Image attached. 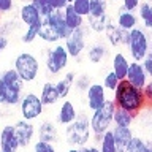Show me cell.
<instances>
[{
    "label": "cell",
    "instance_id": "cell-1",
    "mask_svg": "<svg viewBox=\"0 0 152 152\" xmlns=\"http://www.w3.org/2000/svg\"><path fill=\"white\" fill-rule=\"evenodd\" d=\"M113 100H114L116 108L125 109V111L132 113L133 116L140 114L141 111H144V109L147 108L142 89L130 84L127 79H124V81L119 83L117 89L114 90Z\"/></svg>",
    "mask_w": 152,
    "mask_h": 152
},
{
    "label": "cell",
    "instance_id": "cell-2",
    "mask_svg": "<svg viewBox=\"0 0 152 152\" xmlns=\"http://www.w3.org/2000/svg\"><path fill=\"white\" fill-rule=\"evenodd\" d=\"M24 81L14 68L5 70L0 73V104H14L22 100Z\"/></svg>",
    "mask_w": 152,
    "mask_h": 152
},
{
    "label": "cell",
    "instance_id": "cell-3",
    "mask_svg": "<svg viewBox=\"0 0 152 152\" xmlns=\"http://www.w3.org/2000/svg\"><path fill=\"white\" fill-rule=\"evenodd\" d=\"M66 142L73 147H84L87 146V141L90 140L92 133V127H90V121L86 114H79L76 121L70 125H66Z\"/></svg>",
    "mask_w": 152,
    "mask_h": 152
},
{
    "label": "cell",
    "instance_id": "cell-4",
    "mask_svg": "<svg viewBox=\"0 0 152 152\" xmlns=\"http://www.w3.org/2000/svg\"><path fill=\"white\" fill-rule=\"evenodd\" d=\"M114 111H116V104H114L113 98H108V102L104 103L103 108L94 111V114L90 116V127H92V133L98 138H102L103 133H106L108 130H111V125L114 122Z\"/></svg>",
    "mask_w": 152,
    "mask_h": 152
},
{
    "label": "cell",
    "instance_id": "cell-5",
    "mask_svg": "<svg viewBox=\"0 0 152 152\" xmlns=\"http://www.w3.org/2000/svg\"><path fill=\"white\" fill-rule=\"evenodd\" d=\"M151 49V40L144 28L136 27L130 30V41H128V51L130 57L135 62H142L149 54Z\"/></svg>",
    "mask_w": 152,
    "mask_h": 152
},
{
    "label": "cell",
    "instance_id": "cell-6",
    "mask_svg": "<svg viewBox=\"0 0 152 152\" xmlns=\"http://www.w3.org/2000/svg\"><path fill=\"white\" fill-rule=\"evenodd\" d=\"M14 70L18 71L24 83H32L40 73V62L30 52H21L14 59Z\"/></svg>",
    "mask_w": 152,
    "mask_h": 152
},
{
    "label": "cell",
    "instance_id": "cell-7",
    "mask_svg": "<svg viewBox=\"0 0 152 152\" xmlns=\"http://www.w3.org/2000/svg\"><path fill=\"white\" fill-rule=\"evenodd\" d=\"M70 60V54L66 51L65 45H57L46 52V70L49 71L51 75H57L60 73L62 70L66 68Z\"/></svg>",
    "mask_w": 152,
    "mask_h": 152
},
{
    "label": "cell",
    "instance_id": "cell-8",
    "mask_svg": "<svg viewBox=\"0 0 152 152\" xmlns=\"http://www.w3.org/2000/svg\"><path fill=\"white\" fill-rule=\"evenodd\" d=\"M87 32H89V27H79L76 30H71V33L68 35V38L64 41V45L68 51L70 57H75L78 59L81 57V54L86 51V46H87Z\"/></svg>",
    "mask_w": 152,
    "mask_h": 152
},
{
    "label": "cell",
    "instance_id": "cell-9",
    "mask_svg": "<svg viewBox=\"0 0 152 152\" xmlns=\"http://www.w3.org/2000/svg\"><path fill=\"white\" fill-rule=\"evenodd\" d=\"M19 108H21V114H22V119L26 121H35L43 114V104L41 98L35 94H26L19 103Z\"/></svg>",
    "mask_w": 152,
    "mask_h": 152
},
{
    "label": "cell",
    "instance_id": "cell-10",
    "mask_svg": "<svg viewBox=\"0 0 152 152\" xmlns=\"http://www.w3.org/2000/svg\"><path fill=\"white\" fill-rule=\"evenodd\" d=\"M86 98H87V106L90 111H97V109L103 108L104 103L108 102L104 86L98 83H92L90 87L87 89V92H86Z\"/></svg>",
    "mask_w": 152,
    "mask_h": 152
},
{
    "label": "cell",
    "instance_id": "cell-11",
    "mask_svg": "<svg viewBox=\"0 0 152 152\" xmlns=\"http://www.w3.org/2000/svg\"><path fill=\"white\" fill-rule=\"evenodd\" d=\"M104 33H106V40H108V43L111 46H114V48L128 46V41H130V32L121 28L117 26V22L109 21Z\"/></svg>",
    "mask_w": 152,
    "mask_h": 152
},
{
    "label": "cell",
    "instance_id": "cell-12",
    "mask_svg": "<svg viewBox=\"0 0 152 152\" xmlns=\"http://www.w3.org/2000/svg\"><path fill=\"white\" fill-rule=\"evenodd\" d=\"M21 147L16 136L14 125H5L0 132V151L2 152H18Z\"/></svg>",
    "mask_w": 152,
    "mask_h": 152
},
{
    "label": "cell",
    "instance_id": "cell-13",
    "mask_svg": "<svg viewBox=\"0 0 152 152\" xmlns=\"http://www.w3.org/2000/svg\"><path fill=\"white\" fill-rule=\"evenodd\" d=\"M127 81L140 89H144V86L149 83V75L146 73L141 62H135V60L130 62V68H128V73H127Z\"/></svg>",
    "mask_w": 152,
    "mask_h": 152
},
{
    "label": "cell",
    "instance_id": "cell-14",
    "mask_svg": "<svg viewBox=\"0 0 152 152\" xmlns=\"http://www.w3.org/2000/svg\"><path fill=\"white\" fill-rule=\"evenodd\" d=\"M14 130H16V136L19 140L21 147H26L32 142L33 135H35V127H33V124L30 121L21 119L19 122L14 124Z\"/></svg>",
    "mask_w": 152,
    "mask_h": 152
},
{
    "label": "cell",
    "instance_id": "cell-15",
    "mask_svg": "<svg viewBox=\"0 0 152 152\" xmlns=\"http://www.w3.org/2000/svg\"><path fill=\"white\" fill-rule=\"evenodd\" d=\"M46 19L49 21V24L52 27H54V30L57 32V35L60 37V40H66L68 35L71 33V28L66 26L65 19H64V13L59 11V10H56V11H52L49 16H46Z\"/></svg>",
    "mask_w": 152,
    "mask_h": 152
},
{
    "label": "cell",
    "instance_id": "cell-16",
    "mask_svg": "<svg viewBox=\"0 0 152 152\" xmlns=\"http://www.w3.org/2000/svg\"><path fill=\"white\" fill-rule=\"evenodd\" d=\"M79 114L76 111L75 104L70 102V100H64V102L60 103L59 106V113H57V122L60 124V125H70V124H73L76 121V117H78Z\"/></svg>",
    "mask_w": 152,
    "mask_h": 152
},
{
    "label": "cell",
    "instance_id": "cell-17",
    "mask_svg": "<svg viewBox=\"0 0 152 152\" xmlns=\"http://www.w3.org/2000/svg\"><path fill=\"white\" fill-rule=\"evenodd\" d=\"M19 19H21L22 24H26V26L28 27V26L40 24L43 21V16L40 14V11L28 2V3H24L21 7V10H19Z\"/></svg>",
    "mask_w": 152,
    "mask_h": 152
},
{
    "label": "cell",
    "instance_id": "cell-18",
    "mask_svg": "<svg viewBox=\"0 0 152 152\" xmlns=\"http://www.w3.org/2000/svg\"><path fill=\"white\" fill-rule=\"evenodd\" d=\"M138 21H140L138 14H135L133 11H127V10H124L122 7L119 8L116 22H117V26L121 27V28L130 32V30H133V28L138 27Z\"/></svg>",
    "mask_w": 152,
    "mask_h": 152
},
{
    "label": "cell",
    "instance_id": "cell-19",
    "mask_svg": "<svg viewBox=\"0 0 152 152\" xmlns=\"http://www.w3.org/2000/svg\"><path fill=\"white\" fill-rule=\"evenodd\" d=\"M113 135H114V140H116L119 152H127V147L130 144V141L135 138L130 127H114Z\"/></svg>",
    "mask_w": 152,
    "mask_h": 152
},
{
    "label": "cell",
    "instance_id": "cell-20",
    "mask_svg": "<svg viewBox=\"0 0 152 152\" xmlns=\"http://www.w3.org/2000/svg\"><path fill=\"white\" fill-rule=\"evenodd\" d=\"M40 98L45 106H54V104L60 100V95L57 92L56 83H45L41 87V94Z\"/></svg>",
    "mask_w": 152,
    "mask_h": 152
},
{
    "label": "cell",
    "instance_id": "cell-21",
    "mask_svg": "<svg viewBox=\"0 0 152 152\" xmlns=\"http://www.w3.org/2000/svg\"><path fill=\"white\" fill-rule=\"evenodd\" d=\"M62 13H64V19L66 22V26H68L71 30H76V28L79 27H84V16H81L79 13H76V10L71 7V3H68L66 7L62 10Z\"/></svg>",
    "mask_w": 152,
    "mask_h": 152
},
{
    "label": "cell",
    "instance_id": "cell-22",
    "mask_svg": "<svg viewBox=\"0 0 152 152\" xmlns=\"http://www.w3.org/2000/svg\"><path fill=\"white\" fill-rule=\"evenodd\" d=\"M128 68H130V60H128L122 52H116V54L113 56V71L117 75V78L121 81L127 79Z\"/></svg>",
    "mask_w": 152,
    "mask_h": 152
},
{
    "label": "cell",
    "instance_id": "cell-23",
    "mask_svg": "<svg viewBox=\"0 0 152 152\" xmlns=\"http://www.w3.org/2000/svg\"><path fill=\"white\" fill-rule=\"evenodd\" d=\"M38 138L41 141H48V142H56L59 138V130H57L56 124L51 121H45L41 122V125L38 127Z\"/></svg>",
    "mask_w": 152,
    "mask_h": 152
},
{
    "label": "cell",
    "instance_id": "cell-24",
    "mask_svg": "<svg viewBox=\"0 0 152 152\" xmlns=\"http://www.w3.org/2000/svg\"><path fill=\"white\" fill-rule=\"evenodd\" d=\"M75 79H76V75L73 71H68V73L64 75V78L56 83V87H57L59 95H60V100H66V97L70 95L71 89L75 86Z\"/></svg>",
    "mask_w": 152,
    "mask_h": 152
},
{
    "label": "cell",
    "instance_id": "cell-25",
    "mask_svg": "<svg viewBox=\"0 0 152 152\" xmlns=\"http://www.w3.org/2000/svg\"><path fill=\"white\" fill-rule=\"evenodd\" d=\"M108 52H109L108 48L104 46L103 43H94V45L89 46L86 56H87L89 62H92V64H102V62L106 59Z\"/></svg>",
    "mask_w": 152,
    "mask_h": 152
},
{
    "label": "cell",
    "instance_id": "cell-26",
    "mask_svg": "<svg viewBox=\"0 0 152 152\" xmlns=\"http://www.w3.org/2000/svg\"><path fill=\"white\" fill-rule=\"evenodd\" d=\"M87 27H89V30H92L95 33H102L106 30V27H108V24H109V16L108 14H102V16H94V14H89L87 18Z\"/></svg>",
    "mask_w": 152,
    "mask_h": 152
},
{
    "label": "cell",
    "instance_id": "cell-27",
    "mask_svg": "<svg viewBox=\"0 0 152 152\" xmlns=\"http://www.w3.org/2000/svg\"><path fill=\"white\" fill-rule=\"evenodd\" d=\"M38 38H41V40L46 41V43H54V45H57V43L60 41V37L57 35V32L54 30V27L51 26L49 21H48L46 18H43V22H41V27H40Z\"/></svg>",
    "mask_w": 152,
    "mask_h": 152
},
{
    "label": "cell",
    "instance_id": "cell-28",
    "mask_svg": "<svg viewBox=\"0 0 152 152\" xmlns=\"http://www.w3.org/2000/svg\"><path fill=\"white\" fill-rule=\"evenodd\" d=\"M138 18L146 28L152 30V2H141L138 8Z\"/></svg>",
    "mask_w": 152,
    "mask_h": 152
},
{
    "label": "cell",
    "instance_id": "cell-29",
    "mask_svg": "<svg viewBox=\"0 0 152 152\" xmlns=\"http://www.w3.org/2000/svg\"><path fill=\"white\" fill-rule=\"evenodd\" d=\"M133 121H135V116L132 113L116 108V111H114V125L116 127H130Z\"/></svg>",
    "mask_w": 152,
    "mask_h": 152
},
{
    "label": "cell",
    "instance_id": "cell-30",
    "mask_svg": "<svg viewBox=\"0 0 152 152\" xmlns=\"http://www.w3.org/2000/svg\"><path fill=\"white\" fill-rule=\"evenodd\" d=\"M100 151L102 152H119L113 130H108L106 133L102 135V138H100Z\"/></svg>",
    "mask_w": 152,
    "mask_h": 152
},
{
    "label": "cell",
    "instance_id": "cell-31",
    "mask_svg": "<svg viewBox=\"0 0 152 152\" xmlns=\"http://www.w3.org/2000/svg\"><path fill=\"white\" fill-rule=\"evenodd\" d=\"M127 152H152V149L147 144V141H144L142 138H133L130 141V144L127 147Z\"/></svg>",
    "mask_w": 152,
    "mask_h": 152
},
{
    "label": "cell",
    "instance_id": "cell-32",
    "mask_svg": "<svg viewBox=\"0 0 152 152\" xmlns=\"http://www.w3.org/2000/svg\"><path fill=\"white\" fill-rule=\"evenodd\" d=\"M41 22H43V21H41ZM41 22H40V24H35V26H28V27L26 28V32H24L21 41L26 43V45H30V43L35 41L37 38H38V33H40Z\"/></svg>",
    "mask_w": 152,
    "mask_h": 152
},
{
    "label": "cell",
    "instance_id": "cell-33",
    "mask_svg": "<svg viewBox=\"0 0 152 152\" xmlns=\"http://www.w3.org/2000/svg\"><path fill=\"white\" fill-rule=\"evenodd\" d=\"M90 14L94 16L108 14V0H90Z\"/></svg>",
    "mask_w": 152,
    "mask_h": 152
},
{
    "label": "cell",
    "instance_id": "cell-34",
    "mask_svg": "<svg viewBox=\"0 0 152 152\" xmlns=\"http://www.w3.org/2000/svg\"><path fill=\"white\" fill-rule=\"evenodd\" d=\"M30 3L38 10V11H40V14L43 18L49 16L52 11H56V10L52 8V5H51L49 0H30Z\"/></svg>",
    "mask_w": 152,
    "mask_h": 152
},
{
    "label": "cell",
    "instance_id": "cell-35",
    "mask_svg": "<svg viewBox=\"0 0 152 152\" xmlns=\"http://www.w3.org/2000/svg\"><path fill=\"white\" fill-rule=\"evenodd\" d=\"M119 83H121V79L117 78V75L114 73L113 70L109 71V73H106V76H104V79H103V86H104V89H106V90H111L113 94H114V90L117 89Z\"/></svg>",
    "mask_w": 152,
    "mask_h": 152
},
{
    "label": "cell",
    "instance_id": "cell-36",
    "mask_svg": "<svg viewBox=\"0 0 152 152\" xmlns=\"http://www.w3.org/2000/svg\"><path fill=\"white\" fill-rule=\"evenodd\" d=\"M71 7L76 10V13H79L84 18H87L90 14V0H73Z\"/></svg>",
    "mask_w": 152,
    "mask_h": 152
},
{
    "label": "cell",
    "instance_id": "cell-37",
    "mask_svg": "<svg viewBox=\"0 0 152 152\" xmlns=\"http://www.w3.org/2000/svg\"><path fill=\"white\" fill-rule=\"evenodd\" d=\"M90 84H92L90 83V76H87V75H79V76H76V79H75V86L79 92H87Z\"/></svg>",
    "mask_w": 152,
    "mask_h": 152
},
{
    "label": "cell",
    "instance_id": "cell-38",
    "mask_svg": "<svg viewBox=\"0 0 152 152\" xmlns=\"http://www.w3.org/2000/svg\"><path fill=\"white\" fill-rule=\"evenodd\" d=\"M33 152H56V147H54L52 142L38 140L35 142V146H33Z\"/></svg>",
    "mask_w": 152,
    "mask_h": 152
},
{
    "label": "cell",
    "instance_id": "cell-39",
    "mask_svg": "<svg viewBox=\"0 0 152 152\" xmlns=\"http://www.w3.org/2000/svg\"><path fill=\"white\" fill-rule=\"evenodd\" d=\"M141 5V0H122V8L127 10V11H138Z\"/></svg>",
    "mask_w": 152,
    "mask_h": 152
},
{
    "label": "cell",
    "instance_id": "cell-40",
    "mask_svg": "<svg viewBox=\"0 0 152 152\" xmlns=\"http://www.w3.org/2000/svg\"><path fill=\"white\" fill-rule=\"evenodd\" d=\"M142 92H144V98H146V103L147 106H152V79L144 86V89H142Z\"/></svg>",
    "mask_w": 152,
    "mask_h": 152
},
{
    "label": "cell",
    "instance_id": "cell-41",
    "mask_svg": "<svg viewBox=\"0 0 152 152\" xmlns=\"http://www.w3.org/2000/svg\"><path fill=\"white\" fill-rule=\"evenodd\" d=\"M14 8V0H0V11L10 13Z\"/></svg>",
    "mask_w": 152,
    "mask_h": 152
},
{
    "label": "cell",
    "instance_id": "cell-42",
    "mask_svg": "<svg viewBox=\"0 0 152 152\" xmlns=\"http://www.w3.org/2000/svg\"><path fill=\"white\" fill-rule=\"evenodd\" d=\"M141 64H142V66H144L146 73L149 75V78H152V56L147 54V57L141 62Z\"/></svg>",
    "mask_w": 152,
    "mask_h": 152
},
{
    "label": "cell",
    "instance_id": "cell-43",
    "mask_svg": "<svg viewBox=\"0 0 152 152\" xmlns=\"http://www.w3.org/2000/svg\"><path fill=\"white\" fill-rule=\"evenodd\" d=\"M51 2V5H52V8L54 10H59V11H62L66 5H68V2L66 0H49Z\"/></svg>",
    "mask_w": 152,
    "mask_h": 152
},
{
    "label": "cell",
    "instance_id": "cell-44",
    "mask_svg": "<svg viewBox=\"0 0 152 152\" xmlns=\"http://www.w3.org/2000/svg\"><path fill=\"white\" fill-rule=\"evenodd\" d=\"M7 46H8V38L3 37V35H0V54L7 49Z\"/></svg>",
    "mask_w": 152,
    "mask_h": 152
},
{
    "label": "cell",
    "instance_id": "cell-45",
    "mask_svg": "<svg viewBox=\"0 0 152 152\" xmlns=\"http://www.w3.org/2000/svg\"><path fill=\"white\" fill-rule=\"evenodd\" d=\"M81 149H83V152H102L100 147H97V146H84Z\"/></svg>",
    "mask_w": 152,
    "mask_h": 152
},
{
    "label": "cell",
    "instance_id": "cell-46",
    "mask_svg": "<svg viewBox=\"0 0 152 152\" xmlns=\"http://www.w3.org/2000/svg\"><path fill=\"white\" fill-rule=\"evenodd\" d=\"M66 152H83V149H81V147H71V149H68Z\"/></svg>",
    "mask_w": 152,
    "mask_h": 152
},
{
    "label": "cell",
    "instance_id": "cell-47",
    "mask_svg": "<svg viewBox=\"0 0 152 152\" xmlns=\"http://www.w3.org/2000/svg\"><path fill=\"white\" fill-rule=\"evenodd\" d=\"M149 54L152 56V41H151V49H149Z\"/></svg>",
    "mask_w": 152,
    "mask_h": 152
},
{
    "label": "cell",
    "instance_id": "cell-48",
    "mask_svg": "<svg viewBox=\"0 0 152 152\" xmlns=\"http://www.w3.org/2000/svg\"><path fill=\"white\" fill-rule=\"evenodd\" d=\"M66 2H68V3H71V2H73V0H66Z\"/></svg>",
    "mask_w": 152,
    "mask_h": 152
},
{
    "label": "cell",
    "instance_id": "cell-49",
    "mask_svg": "<svg viewBox=\"0 0 152 152\" xmlns=\"http://www.w3.org/2000/svg\"><path fill=\"white\" fill-rule=\"evenodd\" d=\"M22 2H27V0H22Z\"/></svg>",
    "mask_w": 152,
    "mask_h": 152
},
{
    "label": "cell",
    "instance_id": "cell-50",
    "mask_svg": "<svg viewBox=\"0 0 152 152\" xmlns=\"http://www.w3.org/2000/svg\"><path fill=\"white\" fill-rule=\"evenodd\" d=\"M0 14H2V11H0Z\"/></svg>",
    "mask_w": 152,
    "mask_h": 152
},
{
    "label": "cell",
    "instance_id": "cell-51",
    "mask_svg": "<svg viewBox=\"0 0 152 152\" xmlns=\"http://www.w3.org/2000/svg\"><path fill=\"white\" fill-rule=\"evenodd\" d=\"M0 152H2V151H0Z\"/></svg>",
    "mask_w": 152,
    "mask_h": 152
}]
</instances>
